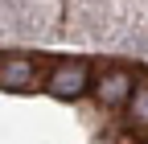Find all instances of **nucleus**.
Returning a JSON list of instances; mask_svg holds the SVG:
<instances>
[{
  "mask_svg": "<svg viewBox=\"0 0 148 144\" xmlns=\"http://www.w3.org/2000/svg\"><path fill=\"white\" fill-rule=\"evenodd\" d=\"M90 78H95V70H90V62L86 58H62V62H53L49 70H45V91L53 95V99H82L86 91H90Z\"/></svg>",
  "mask_w": 148,
  "mask_h": 144,
  "instance_id": "f257e3e1",
  "label": "nucleus"
},
{
  "mask_svg": "<svg viewBox=\"0 0 148 144\" xmlns=\"http://www.w3.org/2000/svg\"><path fill=\"white\" fill-rule=\"evenodd\" d=\"M136 86V74L127 66H103L95 78H90V95H95L99 107H107V111H119V107L127 103V95H132Z\"/></svg>",
  "mask_w": 148,
  "mask_h": 144,
  "instance_id": "f03ea898",
  "label": "nucleus"
},
{
  "mask_svg": "<svg viewBox=\"0 0 148 144\" xmlns=\"http://www.w3.org/2000/svg\"><path fill=\"white\" fill-rule=\"evenodd\" d=\"M37 78H41V66H37L29 53H8V58H0V91H33Z\"/></svg>",
  "mask_w": 148,
  "mask_h": 144,
  "instance_id": "7ed1b4c3",
  "label": "nucleus"
},
{
  "mask_svg": "<svg viewBox=\"0 0 148 144\" xmlns=\"http://www.w3.org/2000/svg\"><path fill=\"white\" fill-rule=\"evenodd\" d=\"M123 123H127V132H136V136H144L148 140V78H136V86H132V95H127V103H123Z\"/></svg>",
  "mask_w": 148,
  "mask_h": 144,
  "instance_id": "20e7f679",
  "label": "nucleus"
}]
</instances>
